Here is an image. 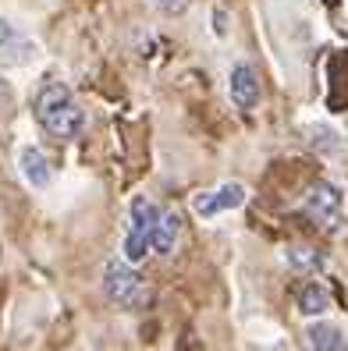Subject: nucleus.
Returning a JSON list of instances; mask_svg holds the SVG:
<instances>
[{
	"label": "nucleus",
	"mask_w": 348,
	"mask_h": 351,
	"mask_svg": "<svg viewBox=\"0 0 348 351\" xmlns=\"http://www.w3.org/2000/svg\"><path fill=\"white\" fill-rule=\"evenodd\" d=\"M288 263L295 266V270H320V263H323V256L320 252H313V249H288Z\"/></svg>",
	"instance_id": "12"
},
{
	"label": "nucleus",
	"mask_w": 348,
	"mask_h": 351,
	"mask_svg": "<svg viewBox=\"0 0 348 351\" xmlns=\"http://www.w3.org/2000/svg\"><path fill=\"white\" fill-rule=\"evenodd\" d=\"M228 96L238 110H253L259 103V75L253 71V64H235L231 78H228Z\"/></svg>",
	"instance_id": "6"
},
{
	"label": "nucleus",
	"mask_w": 348,
	"mask_h": 351,
	"mask_svg": "<svg viewBox=\"0 0 348 351\" xmlns=\"http://www.w3.org/2000/svg\"><path fill=\"white\" fill-rule=\"evenodd\" d=\"M32 110H36V121L43 125V132L54 138H78L82 128H86V114H82L78 99L60 82H50V86L36 93Z\"/></svg>",
	"instance_id": "1"
},
{
	"label": "nucleus",
	"mask_w": 348,
	"mask_h": 351,
	"mask_svg": "<svg viewBox=\"0 0 348 351\" xmlns=\"http://www.w3.org/2000/svg\"><path fill=\"white\" fill-rule=\"evenodd\" d=\"M295 302H299V313L302 316H320V313L331 308V295H327L323 284H305Z\"/></svg>",
	"instance_id": "11"
},
{
	"label": "nucleus",
	"mask_w": 348,
	"mask_h": 351,
	"mask_svg": "<svg viewBox=\"0 0 348 351\" xmlns=\"http://www.w3.org/2000/svg\"><path fill=\"white\" fill-rule=\"evenodd\" d=\"M189 4H192V0H153V8L163 11V14H181Z\"/></svg>",
	"instance_id": "13"
},
{
	"label": "nucleus",
	"mask_w": 348,
	"mask_h": 351,
	"mask_svg": "<svg viewBox=\"0 0 348 351\" xmlns=\"http://www.w3.org/2000/svg\"><path fill=\"white\" fill-rule=\"evenodd\" d=\"M341 189L338 184H331V181H316L310 192H305V202H302V210H305V217H310L320 231H338L341 227V217H345V210H341Z\"/></svg>",
	"instance_id": "4"
},
{
	"label": "nucleus",
	"mask_w": 348,
	"mask_h": 351,
	"mask_svg": "<svg viewBox=\"0 0 348 351\" xmlns=\"http://www.w3.org/2000/svg\"><path fill=\"white\" fill-rule=\"evenodd\" d=\"M305 341L313 344V351H348V337L338 323H310Z\"/></svg>",
	"instance_id": "9"
},
{
	"label": "nucleus",
	"mask_w": 348,
	"mask_h": 351,
	"mask_svg": "<svg viewBox=\"0 0 348 351\" xmlns=\"http://www.w3.org/2000/svg\"><path fill=\"white\" fill-rule=\"evenodd\" d=\"M156 220H160V210H156L146 195H139V199L132 202L128 234H125V259H128V263H142V259H146V252L153 249Z\"/></svg>",
	"instance_id": "3"
},
{
	"label": "nucleus",
	"mask_w": 348,
	"mask_h": 351,
	"mask_svg": "<svg viewBox=\"0 0 348 351\" xmlns=\"http://www.w3.org/2000/svg\"><path fill=\"white\" fill-rule=\"evenodd\" d=\"M0 29H4V36H8V43H0V60H4V64H29V60L36 57V43L25 39L8 18H0Z\"/></svg>",
	"instance_id": "7"
},
{
	"label": "nucleus",
	"mask_w": 348,
	"mask_h": 351,
	"mask_svg": "<svg viewBox=\"0 0 348 351\" xmlns=\"http://www.w3.org/2000/svg\"><path fill=\"white\" fill-rule=\"evenodd\" d=\"M178 234H181V217L174 210L171 213H160L156 231H153V252L156 256H171L174 245H178Z\"/></svg>",
	"instance_id": "10"
},
{
	"label": "nucleus",
	"mask_w": 348,
	"mask_h": 351,
	"mask_svg": "<svg viewBox=\"0 0 348 351\" xmlns=\"http://www.w3.org/2000/svg\"><path fill=\"white\" fill-rule=\"evenodd\" d=\"M242 202H245V189H242V184L238 181H224V184H217V189H210V192H199L192 199V210L202 220H213V217L228 213V210H238Z\"/></svg>",
	"instance_id": "5"
},
{
	"label": "nucleus",
	"mask_w": 348,
	"mask_h": 351,
	"mask_svg": "<svg viewBox=\"0 0 348 351\" xmlns=\"http://www.w3.org/2000/svg\"><path fill=\"white\" fill-rule=\"evenodd\" d=\"M104 291L121 308H142V305H150V298H153L150 284H142V277L135 274V266L121 263V259H111L104 266Z\"/></svg>",
	"instance_id": "2"
},
{
	"label": "nucleus",
	"mask_w": 348,
	"mask_h": 351,
	"mask_svg": "<svg viewBox=\"0 0 348 351\" xmlns=\"http://www.w3.org/2000/svg\"><path fill=\"white\" fill-rule=\"evenodd\" d=\"M18 167H22V178L32 184V189H47L50 184V163H47L43 149L25 146L22 153H18Z\"/></svg>",
	"instance_id": "8"
}]
</instances>
